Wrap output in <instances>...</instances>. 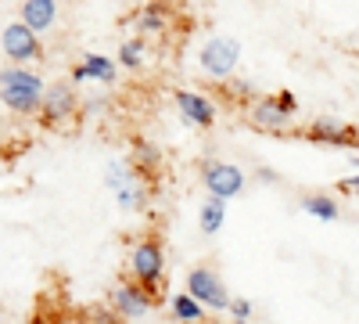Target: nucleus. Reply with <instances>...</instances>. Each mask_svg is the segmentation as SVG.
<instances>
[{
	"label": "nucleus",
	"instance_id": "obj_1",
	"mask_svg": "<svg viewBox=\"0 0 359 324\" xmlns=\"http://www.w3.org/2000/svg\"><path fill=\"white\" fill-rule=\"evenodd\" d=\"M40 98H43V79L29 69L8 65L0 69V101L18 115H33L40 112Z\"/></svg>",
	"mask_w": 359,
	"mask_h": 324
},
{
	"label": "nucleus",
	"instance_id": "obj_22",
	"mask_svg": "<svg viewBox=\"0 0 359 324\" xmlns=\"http://www.w3.org/2000/svg\"><path fill=\"white\" fill-rule=\"evenodd\" d=\"M277 105H280L284 112H291V115H294V108H298V101H294V94H287V91H284V94H277Z\"/></svg>",
	"mask_w": 359,
	"mask_h": 324
},
{
	"label": "nucleus",
	"instance_id": "obj_17",
	"mask_svg": "<svg viewBox=\"0 0 359 324\" xmlns=\"http://www.w3.org/2000/svg\"><path fill=\"white\" fill-rule=\"evenodd\" d=\"M172 313H176L180 324H201V320H205V310L187 296V292H180V296L172 299Z\"/></svg>",
	"mask_w": 359,
	"mask_h": 324
},
{
	"label": "nucleus",
	"instance_id": "obj_21",
	"mask_svg": "<svg viewBox=\"0 0 359 324\" xmlns=\"http://www.w3.org/2000/svg\"><path fill=\"white\" fill-rule=\"evenodd\" d=\"M226 310H230L233 320H248V317H252V303H248V299H230Z\"/></svg>",
	"mask_w": 359,
	"mask_h": 324
},
{
	"label": "nucleus",
	"instance_id": "obj_24",
	"mask_svg": "<svg viewBox=\"0 0 359 324\" xmlns=\"http://www.w3.org/2000/svg\"><path fill=\"white\" fill-rule=\"evenodd\" d=\"M201 324H219V320H201Z\"/></svg>",
	"mask_w": 359,
	"mask_h": 324
},
{
	"label": "nucleus",
	"instance_id": "obj_16",
	"mask_svg": "<svg viewBox=\"0 0 359 324\" xmlns=\"http://www.w3.org/2000/svg\"><path fill=\"white\" fill-rule=\"evenodd\" d=\"M302 209H306L309 216H316V220H327V223L341 216L338 202H334L331 195H306V198H302Z\"/></svg>",
	"mask_w": 359,
	"mask_h": 324
},
{
	"label": "nucleus",
	"instance_id": "obj_10",
	"mask_svg": "<svg viewBox=\"0 0 359 324\" xmlns=\"http://www.w3.org/2000/svg\"><path fill=\"white\" fill-rule=\"evenodd\" d=\"M291 119H294V115L284 112V108L277 105V98H259V101L252 105V123H255L259 130H287Z\"/></svg>",
	"mask_w": 359,
	"mask_h": 324
},
{
	"label": "nucleus",
	"instance_id": "obj_19",
	"mask_svg": "<svg viewBox=\"0 0 359 324\" xmlns=\"http://www.w3.org/2000/svg\"><path fill=\"white\" fill-rule=\"evenodd\" d=\"M118 205H123V209H140L144 205V188H137V184L118 188Z\"/></svg>",
	"mask_w": 359,
	"mask_h": 324
},
{
	"label": "nucleus",
	"instance_id": "obj_6",
	"mask_svg": "<svg viewBox=\"0 0 359 324\" xmlns=\"http://www.w3.org/2000/svg\"><path fill=\"white\" fill-rule=\"evenodd\" d=\"M0 47H4V54L11 58V65H18V69H25L29 62H36V58L43 54L40 37H36V33H29L22 22L4 25V33H0Z\"/></svg>",
	"mask_w": 359,
	"mask_h": 324
},
{
	"label": "nucleus",
	"instance_id": "obj_13",
	"mask_svg": "<svg viewBox=\"0 0 359 324\" xmlns=\"http://www.w3.org/2000/svg\"><path fill=\"white\" fill-rule=\"evenodd\" d=\"M306 134H309L316 144H338V148H345V144H352V141H355L352 127H345V123H327V119L313 123Z\"/></svg>",
	"mask_w": 359,
	"mask_h": 324
},
{
	"label": "nucleus",
	"instance_id": "obj_18",
	"mask_svg": "<svg viewBox=\"0 0 359 324\" xmlns=\"http://www.w3.org/2000/svg\"><path fill=\"white\" fill-rule=\"evenodd\" d=\"M144 58H147V44H144V37H133V40H126L123 47H118V62H123L126 69H140V65H144Z\"/></svg>",
	"mask_w": 359,
	"mask_h": 324
},
{
	"label": "nucleus",
	"instance_id": "obj_14",
	"mask_svg": "<svg viewBox=\"0 0 359 324\" xmlns=\"http://www.w3.org/2000/svg\"><path fill=\"white\" fill-rule=\"evenodd\" d=\"M165 22H169V8L165 4H147V8H140L133 15V25L140 29V33H162Z\"/></svg>",
	"mask_w": 359,
	"mask_h": 324
},
{
	"label": "nucleus",
	"instance_id": "obj_8",
	"mask_svg": "<svg viewBox=\"0 0 359 324\" xmlns=\"http://www.w3.org/2000/svg\"><path fill=\"white\" fill-rule=\"evenodd\" d=\"M151 306H155V299L147 296L140 285H133V281H123V285L111 288V310H115L118 317L133 320V317H144Z\"/></svg>",
	"mask_w": 359,
	"mask_h": 324
},
{
	"label": "nucleus",
	"instance_id": "obj_9",
	"mask_svg": "<svg viewBox=\"0 0 359 324\" xmlns=\"http://www.w3.org/2000/svg\"><path fill=\"white\" fill-rule=\"evenodd\" d=\"M172 98H176V108H180V115H184L187 123H194L201 130H208V127L216 123V105L208 101V98H201L194 91H176Z\"/></svg>",
	"mask_w": 359,
	"mask_h": 324
},
{
	"label": "nucleus",
	"instance_id": "obj_23",
	"mask_svg": "<svg viewBox=\"0 0 359 324\" xmlns=\"http://www.w3.org/2000/svg\"><path fill=\"white\" fill-rule=\"evenodd\" d=\"M137 155H140V162H155V159H158V155H155V148H147V144H140Z\"/></svg>",
	"mask_w": 359,
	"mask_h": 324
},
{
	"label": "nucleus",
	"instance_id": "obj_5",
	"mask_svg": "<svg viewBox=\"0 0 359 324\" xmlns=\"http://www.w3.org/2000/svg\"><path fill=\"white\" fill-rule=\"evenodd\" d=\"M237 58H241V44H237L233 37H212V40L201 47L198 62H201V69L208 76L223 79V76H230L237 69Z\"/></svg>",
	"mask_w": 359,
	"mask_h": 324
},
{
	"label": "nucleus",
	"instance_id": "obj_11",
	"mask_svg": "<svg viewBox=\"0 0 359 324\" xmlns=\"http://www.w3.org/2000/svg\"><path fill=\"white\" fill-rule=\"evenodd\" d=\"M54 18H57V8H54V0H25L22 4V25L29 29V33H47V29L54 25Z\"/></svg>",
	"mask_w": 359,
	"mask_h": 324
},
{
	"label": "nucleus",
	"instance_id": "obj_7",
	"mask_svg": "<svg viewBox=\"0 0 359 324\" xmlns=\"http://www.w3.org/2000/svg\"><path fill=\"white\" fill-rule=\"evenodd\" d=\"M79 108V94L72 83H54V86H43V98H40V112L47 115L50 123H62L69 115H76Z\"/></svg>",
	"mask_w": 359,
	"mask_h": 324
},
{
	"label": "nucleus",
	"instance_id": "obj_12",
	"mask_svg": "<svg viewBox=\"0 0 359 324\" xmlns=\"http://www.w3.org/2000/svg\"><path fill=\"white\" fill-rule=\"evenodd\" d=\"M72 79L83 83V79H101V83H111L115 79V62L104 54H86L83 62L72 69Z\"/></svg>",
	"mask_w": 359,
	"mask_h": 324
},
{
	"label": "nucleus",
	"instance_id": "obj_2",
	"mask_svg": "<svg viewBox=\"0 0 359 324\" xmlns=\"http://www.w3.org/2000/svg\"><path fill=\"white\" fill-rule=\"evenodd\" d=\"M162 274H165V252L158 238H144L133 245L130 252V278L133 285H140L151 299H158V288H162Z\"/></svg>",
	"mask_w": 359,
	"mask_h": 324
},
{
	"label": "nucleus",
	"instance_id": "obj_20",
	"mask_svg": "<svg viewBox=\"0 0 359 324\" xmlns=\"http://www.w3.org/2000/svg\"><path fill=\"white\" fill-rule=\"evenodd\" d=\"M104 184L118 191V188L133 184V173H130V169H123V166H108V176H104Z\"/></svg>",
	"mask_w": 359,
	"mask_h": 324
},
{
	"label": "nucleus",
	"instance_id": "obj_15",
	"mask_svg": "<svg viewBox=\"0 0 359 324\" xmlns=\"http://www.w3.org/2000/svg\"><path fill=\"white\" fill-rule=\"evenodd\" d=\"M226 220V202L219 198H205L201 202V213H198V223H201V234H216Z\"/></svg>",
	"mask_w": 359,
	"mask_h": 324
},
{
	"label": "nucleus",
	"instance_id": "obj_3",
	"mask_svg": "<svg viewBox=\"0 0 359 324\" xmlns=\"http://www.w3.org/2000/svg\"><path fill=\"white\" fill-rule=\"evenodd\" d=\"M187 296L201 306V310H226L230 306V292L223 285V278L212 267H194L187 274Z\"/></svg>",
	"mask_w": 359,
	"mask_h": 324
},
{
	"label": "nucleus",
	"instance_id": "obj_4",
	"mask_svg": "<svg viewBox=\"0 0 359 324\" xmlns=\"http://www.w3.org/2000/svg\"><path fill=\"white\" fill-rule=\"evenodd\" d=\"M201 181L208 188V198H219V202L245 191V173L233 162H216V159L201 162Z\"/></svg>",
	"mask_w": 359,
	"mask_h": 324
},
{
	"label": "nucleus",
	"instance_id": "obj_25",
	"mask_svg": "<svg viewBox=\"0 0 359 324\" xmlns=\"http://www.w3.org/2000/svg\"><path fill=\"white\" fill-rule=\"evenodd\" d=\"M233 324H248V320H233Z\"/></svg>",
	"mask_w": 359,
	"mask_h": 324
}]
</instances>
